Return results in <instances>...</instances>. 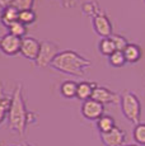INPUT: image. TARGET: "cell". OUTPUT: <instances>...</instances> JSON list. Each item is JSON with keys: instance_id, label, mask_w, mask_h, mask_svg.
Instances as JSON below:
<instances>
[{"instance_id": "1", "label": "cell", "mask_w": 145, "mask_h": 146, "mask_svg": "<svg viewBox=\"0 0 145 146\" xmlns=\"http://www.w3.org/2000/svg\"><path fill=\"white\" fill-rule=\"evenodd\" d=\"M52 69L71 76H84L85 71L92 66V61L83 57L78 52L66 50V51L59 52L52 60Z\"/></svg>"}, {"instance_id": "2", "label": "cell", "mask_w": 145, "mask_h": 146, "mask_svg": "<svg viewBox=\"0 0 145 146\" xmlns=\"http://www.w3.org/2000/svg\"><path fill=\"white\" fill-rule=\"evenodd\" d=\"M8 127L10 131L23 136L28 126V111L26 107V100L23 97V86L18 84L12 94V103L8 112Z\"/></svg>"}, {"instance_id": "3", "label": "cell", "mask_w": 145, "mask_h": 146, "mask_svg": "<svg viewBox=\"0 0 145 146\" xmlns=\"http://www.w3.org/2000/svg\"><path fill=\"white\" fill-rule=\"evenodd\" d=\"M120 106L125 118L134 125H139L141 119V103L138 95L131 90H124L120 95Z\"/></svg>"}, {"instance_id": "4", "label": "cell", "mask_w": 145, "mask_h": 146, "mask_svg": "<svg viewBox=\"0 0 145 146\" xmlns=\"http://www.w3.org/2000/svg\"><path fill=\"white\" fill-rule=\"evenodd\" d=\"M57 53H59V46L55 42L49 40L40 41V51H38L37 58L35 60L36 65L40 69H45V67L50 66Z\"/></svg>"}, {"instance_id": "5", "label": "cell", "mask_w": 145, "mask_h": 146, "mask_svg": "<svg viewBox=\"0 0 145 146\" xmlns=\"http://www.w3.org/2000/svg\"><path fill=\"white\" fill-rule=\"evenodd\" d=\"M92 23H93V29L99 37L102 38H108L112 35V23H111L110 18L106 15L103 12L99 14H96L92 19Z\"/></svg>"}, {"instance_id": "6", "label": "cell", "mask_w": 145, "mask_h": 146, "mask_svg": "<svg viewBox=\"0 0 145 146\" xmlns=\"http://www.w3.org/2000/svg\"><path fill=\"white\" fill-rule=\"evenodd\" d=\"M82 114L89 121H97L104 114V106L94 99L84 100L82 104Z\"/></svg>"}, {"instance_id": "7", "label": "cell", "mask_w": 145, "mask_h": 146, "mask_svg": "<svg viewBox=\"0 0 145 146\" xmlns=\"http://www.w3.org/2000/svg\"><path fill=\"white\" fill-rule=\"evenodd\" d=\"M21 41L22 38H18L15 36L7 33L0 38V51L7 56H14L21 51Z\"/></svg>"}, {"instance_id": "8", "label": "cell", "mask_w": 145, "mask_h": 146, "mask_svg": "<svg viewBox=\"0 0 145 146\" xmlns=\"http://www.w3.org/2000/svg\"><path fill=\"white\" fill-rule=\"evenodd\" d=\"M90 99L97 100V102L102 103L103 106L104 104H117V103H120V95L108 88L97 86L93 90V93H92Z\"/></svg>"}, {"instance_id": "9", "label": "cell", "mask_w": 145, "mask_h": 146, "mask_svg": "<svg viewBox=\"0 0 145 146\" xmlns=\"http://www.w3.org/2000/svg\"><path fill=\"white\" fill-rule=\"evenodd\" d=\"M101 140L104 146H124L125 140H126V133L124 130H121L120 127H115L106 133H99Z\"/></svg>"}, {"instance_id": "10", "label": "cell", "mask_w": 145, "mask_h": 146, "mask_svg": "<svg viewBox=\"0 0 145 146\" xmlns=\"http://www.w3.org/2000/svg\"><path fill=\"white\" fill-rule=\"evenodd\" d=\"M40 51V41L33 37H23L21 41V52L26 58L35 61Z\"/></svg>"}, {"instance_id": "11", "label": "cell", "mask_w": 145, "mask_h": 146, "mask_svg": "<svg viewBox=\"0 0 145 146\" xmlns=\"http://www.w3.org/2000/svg\"><path fill=\"white\" fill-rule=\"evenodd\" d=\"M97 84L96 83H89V81H82V83H78L76 86V97L78 99L80 100H88L92 98V93L93 90L97 88Z\"/></svg>"}, {"instance_id": "12", "label": "cell", "mask_w": 145, "mask_h": 146, "mask_svg": "<svg viewBox=\"0 0 145 146\" xmlns=\"http://www.w3.org/2000/svg\"><path fill=\"white\" fill-rule=\"evenodd\" d=\"M122 52H124L126 62H130V64H135V62H138V61H140L141 55H143L140 46L135 44V43H129Z\"/></svg>"}, {"instance_id": "13", "label": "cell", "mask_w": 145, "mask_h": 146, "mask_svg": "<svg viewBox=\"0 0 145 146\" xmlns=\"http://www.w3.org/2000/svg\"><path fill=\"white\" fill-rule=\"evenodd\" d=\"M18 18H19V10L15 7H13V5L4 8L1 12V15H0V21H1L3 26H5L7 28L12 23L18 21Z\"/></svg>"}, {"instance_id": "14", "label": "cell", "mask_w": 145, "mask_h": 146, "mask_svg": "<svg viewBox=\"0 0 145 146\" xmlns=\"http://www.w3.org/2000/svg\"><path fill=\"white\" fill-rule=\"evenodd\" d=\"M10 103H12V97H9V95L5 93L4 89H3L1 83H0V125L8 117Z\"/></svg>"}, {"instance_id": "15", "label": "cell", "mask_w": 145, "mask_h": 146, "mask_svg": "<svg viewBox=\"0 0 145 146\" xmlns=\"http://www.w3.org/2000/svg\"><path fill=\"white\" fill-rule=\"evenodd\" d=\"M115 126H116V123H115L113 117L108 116V114H103L102 117H99V118L97 119V127H98L99 133L110 132Z\"/></svg>"}, {"instance_id": "16", "label": "cell", "mask_w": 145, "mask_h": 146, "mask_svg": "<svg viewBox=\"0 0 145 146\" xmlns=\"http://www.w3.org/2000/svg\"><path fill=\"white\" fill-rule=\"evenodd\" d=\"M76 86L78 84L72 80H66L61 84L60 86V93L66 99H72L76 97Z\"/></svg>"}, {"instance_id": "17", "label": "cell", "mask_w": 145, "mask_h": 146, "mask_svg": "<svg viewBox=\"0 0 145 146\" xmlns=\"http://www.w3.org/2000/svg\"><path fill=\"white\" fill-rule=\"evenodd\" d=\"M8 31H9L8 33L15 36V37L23 38V37H26V35H27V26H24L22 22L17 21V22L12 23L9 27H8Z\"/></svg>"}, {"instance_id": "18", "label": "cell", "mask_w": 145, "mask_h": 146, "mask_svg": "<svg viewBox=\"0 0 145 146\" xmlns=\"http://www.w3.org/2000/svg\"><path fill=\"white\" fill-rule=\"evenodd\" d=\"M37 19V14L33 9H26V10H19V18L18 21L22 22L24 26H28L36 22Z\"/></svg>"}, {"instance_id": "19", "label": "cell", "mask_w": 145, "mask_h": 146, "mask_svg": "<svg viewBox=\"0 0 145 146\" xmlns=\"http://www.w3.org/2000/svg\"><path fill=\"white\" fill-rule=\"evenodd\" d=\"M82 12H83V14H85V15H89V17H92V18H93L96 14H99L102 10L99 9L98 3L94 1V0H90V1L83 3Z\"/></svg>"}, {"instance_id": "20", "label": "cell", "mask_w": 145, "mask_h": 146, "mask_svg": "<svg viewBox=\"0 0 145 146\" xmlns=\"http://www.w3.org/2000/svg\"><path fill=\"white\" fill-rule=\"evenodd\" d=\"M98 48H99V51H101L102 55H104V56H110V55H112V53L116 51L115 44H113V42H112V40H111L110 37L108 38H102V40L99 41Z\"/></svg>"}, {"instance_id": "21", "label": "cell", "mask_w": 145, "mask_h": 146, "mask_svg": "<svg viewBox=\"0 0 145 146\" xmlns=\"http://www.w3.org/2000/svg\"><path fill=\"white\" fill-rule=\"evenodd\" d=\"M132 136L139 146H145V123H139L135 126Z\"/></svg>"}, {"instance_id": "22", "label": "cell", "mask_w": 145, "mask_h": 146, "mask_svg": "<svg viewBox=\"0 0 145 146\" xmlns=\"http://www.w3.org/2000/svg\"><path fill=\"white\" fill-rule=\"evenodd\" d=\"M108 61L113 67H121L126 64V60H125V56L122 51H115L112 55L108 56Z\"/></svg>"}, {"instance_id": "23", "label": "cell", "mask_w": 145, "mask_h": 146, "mask_svg": "<svg viewBox=\"0 0 145 146\" xmlns=\"http://www.w3.org/2000/svg\"><path fill=\"white\" fill-rule=\"evenodd\" d=\"M110 38L112 40L113 44H115L116 51H124L125 47H126L127 44H129L127 40L124 37V36H121V35H115V33H112Z\"/></svg>"}, {"instance_id": "24", "label": "cell", "mask_w": 145, "mask_h": 146, "mask_svg": "<svg viewBox=\"0 0 145 146\" xmlns=\"http://www.w3.org/2000/svg\"><path fill=\"white\" fill-rule=\"evenodd\" d=\"M35 0H14L13 7H15L18 10H26V9H33Z\"/></svg>"}, {"instance_id": "25", "label": "cell", "mask_w": 145, "mask_h": 146, "mask_svg": "<svg viewBox=\"0 0 145 146\" xmlns=\"http://www.w3.org/2000/svg\"><path fill=\"white\" fill-rule=\"evenodd\" d=\"M60 1V4L63 5L64 8H68V9H70V8H72L75 4H76L79 0H59Z\"/></svg>"}, {"instance_id": "26", "label": "cell", "mask_w": 145, "mask_h": 146, "mask_svg": "<svg viewBox=\"0 0 145 146\" xmlns=\"http://www.w3.org/2000/svg\"><path fill=\"white\" fill-rule=\"evenodd\" d=\"M13 3H14V0H0V8H1V9L8 8V7H10V5H13Z\"/></svg>"}, {"instance_id": "27", "label": "cell", "mask_w": 145, "mask_h": 146, "mask_svg": "<svg viewBox=\"0 0 145 146\" xmlns=\"http://www.w3.org/2000/svg\"><path fill=\"white\" fill-rule=\"evenodd\" d=\"M21 146H32V145H29L28 142H23V144H22Z\"/></svg>"}, {"instance_id": "28", "label": "cell", "mask_w": 145, "mask_h": 146, "mask_svg": "<svg viewBox=\"0 0 145 146\" xmlns=\"http://www.w3.org/2000/svg\"><path fill=\"white\" fill-rule=\"evenodd\" d=\"M124 146H139V145H124Z\"/></svg>"}, {"instance_id": "29", "label": "cell", "mask_w": 145, "mask_h": 146, "mask_svg": "<svg viewBox=\"0 0 145 146\" xmlns=\"http://www.w3.org/2000/svg\"><path fill=\"white\" fill-rule=\"evenodd\" d=\"M1 12H3V9H1V8H0V15H1Z\"/></svg>"}, {"instance_id": "30", "label": "cell", "mask_w": 145, "mask_h": 146, "mask_svg": "<svg viewBox=\"0 0 145 146\" xmlns=\"http://www.w3.org/2000/svg\"><path fill=\"white\" fill-rule=\"evenodd\" d=\"M10 146H15V145H10Z\"/></svg>"}, {"instance_id": "31", "label": "cell", "mask_w": 145, "mask_h": 146, "mask_svg": "<svg viewBox=\"0 0 145 146\" xmlns=\"http://www.w3.org/2000/svg\"><path fill=\"white\" fill-rule=\"evenodd\" d=\"M144 3H145V0H144Z\"/></svg>"}]
</instances>
